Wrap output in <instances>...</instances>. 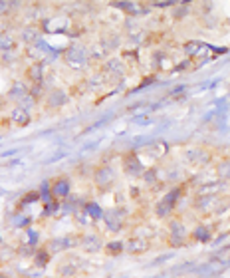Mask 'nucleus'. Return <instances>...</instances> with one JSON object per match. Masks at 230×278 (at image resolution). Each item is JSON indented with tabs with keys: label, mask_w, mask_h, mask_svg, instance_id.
I'll use <instances>...</instances> for the list:
<instances>
[{
	"label": "nucleus",
	"mask_w": 230,
	"mask_h": 278,
	"mask_svg": "<svg viewBox=\"0 0 230 278\" xmlns=\"http://www.w3.org/2000/svg\"><path fill=\"white\" fill-rule=\"evenodd\" d=\"M66 64L70 66V68H74V70H79V68H83L87 62H89V50H85L83 46H79V44H74V46H70L68 50H66Z\"/></svg>",
	"instance_id": "f257e3e1"
},
{
	"label": "nucleus",
	"mask_w": 230,
	"mask_h": 278,
	"mask_svg": "<svg viewBox=\"0 0 230 278\" xmlns=\"http://www.w3.org/2000/svg\"><path fill=\"white\" fill-rule=\"evenodd\" d=\"M93 183L99 191H107L115 183V171L109 165H101L93 171Z\"/></svg>",
	"instance_id": "f03ea898"
},
{
	"label": "nucleus",
	"mask_w": 230,
	"mask_h": 278,
	"mask_svg": "<svg viewBox=\"0 0 230 278\" xmlns=\"http://www.w3.org/2000/svg\"><path fill=\"white\" fill-rule=\"evenodd\" d=\"M179 197H181V189H173L171 193H167V195L163 197V201L157 203V209H155L157 217H169V215L175 211L177 199H179Z\"/></svg>",
	"instance_id": "7ed1b4c3"
},
{
	"label": "nucleus",
	"mask_w": 230,
	"mask_h": 278,
	"mask_svg": "<svg viewBox=\"0 0 230 278\" xmlns=\"http://www.w3.org/2000/svg\"><path fill=\"white\" fill-rule=\"evenodd\" d=\"M169 229H171V232H169V242H171L173 246H183V244L187 242V238H189L187 227H185L181 221H173Z\"/></svg>",
	"instance_id": "20e7f679"
},
{
	"label": "nucleus",
	"mask_w": 230,
	"mask_h": 278,
	"mask_svg": "<svg viewBox=\"0 0 230 278\" xmlns=\"http://www.w3.org/2000/svg\"><path fill=\"white\" fill-rule=\"evenodd\" d=\"M123 169H125V173L131 175V177H139V175L145 173V167H143V163L139 161L137 153H127V155L123 157Z\"/></svg>",
	"instance_id": "39448f33"
},
{
	"label": "nucleus",
	"mask_w": 230,
	"mask_h": 278,
	"mask_svg": "<svg viewBox=\"0 0 230 278\" xmlns=\"http://www.w3.org/2000/svg\"><path fill=\"white\" fill-rule=\"evenodd\" d=\"M70 191H72V181H70L68 177H60V179L54 181L52 191H50V197L62 201V199H66V197L70 195Z\"/></svg>",
	"instance_id": "423d86ee"
},
{
	"label": "nucleus",
	"mask_w": 230,
	"mask_h": 278,
	"mask_svg": "<svg viewBox=\"0 0 230 278\" xmlns=\"http://www.w3.org/2000/svg\"><path fill=\"white\" fill-rule=\"evenodd\" d=\"M185 157H187V161L192 163V165H206V163L210 161V153L204 151V149H200V147H191V149H187Z\"/></svg>",
	"instance_id": "0eeeda50"
},
{
	"label": "nucleus",
	"mask_w": 230,
	"mask_h": 278,
	"mask_svg": "<svg viewBox=\"0 0 230 278\" xmlns=\"http://www.w3.org/2000/svg\"><path fill=\"white\" fill-rule=\"evenodd\" d=\"M226 187L224 181H212V183H202L198 187V197H212V195H218L222 189Z\"/></svg>",
	"instance_id": "6e6552de"
},
{
	"label": "nucleus",
	"mask_w": 230,
	"mask_h": 278,
	"mask_svg": "<svg viewBox=\"0 0 230 278\" xmlns=\"http://www.w3.org/2000/svg\"><path fill=\"white\" fill-rule=\"evenodd\" d=\"M79 244H81V248L87 250V252H97L99 248H103V242H101V238H99L97 234H85Z\"/></svg>",
	"instance_id": "1a4fd4ad"
},
{
	"label": "nucleus",
	"mask_w": 230,
	"mask_h": 278,
	"mask_svg": "<svg viewBox=\"0 0 230 278\" xmlns=\"http://www.w3.org/2000/svg\"><path fill=\"white\" fill-rule=\"evenodd\" d=\"M103 221H105V225H107V229L109 231H119L121 227H123V221H121V215L117 213V211H109V213H103Z\"/></svg>",
	"instance_id": "9d476101"
},
{
	"label": "nucleus",
	"mask_w": 230,
	"mask_h": 278,
	"mask_svg": "<svg viewBox=\"0 0 230 278\" xmlns=\"http://www.w3.org/2000/svg\"><path fill=\"white\" fill-rule=\"evenodd\" d=\"M66 103H68V93L60 88L52 90V93L48 95V105L50 107H64Z\"/></svg>",
	"instance_id": "9b49d317"
},
{
	"label": "nucleus",
	"mask_w": 230,
	"mask_h": 278,
	"mask_svg": "<svg viewBox=\"0 0 230 278\" xmlns=\"http://www.w3.org/2000/svg\"><path fill=\"white\" fill-rule=\"evenodd\" d=\"M40 40V30L36 26H24L20 30V42L24 44H36Z\"/></svg>",
	"instance_id": "f8f14e48"
},
{
	"label": "nucleus",
	"mask_w": 230,
	"mask_h": 278,
	"mask_svg": "<svg viewBox=\"0 0 230 278\" xmlns=\"http://www.w3.org/2000/svg\"><path fill=\"white\" fill-rule=\"evenodd\" d=\"M10 119H12L14 125L24 127V125L30 123V111H26V109H22L20 105H16V107L12 109V113H10Z\"/></svg>",
	"instance_id": "ddd939ff"
},
{
	"label": "nucleus",
	"mask_w": 230,
	"mask_h": 278,
	"mask_svg": "<svg viewBox=\"0 0 230 278\" xmlns=\"http://www.w3.org/2000/svg\"><path fill=\"white\" fill-rule=\"evenodd\" d=\"M131 254H141V252H145L147 248H149V240H145V238H131L129 242H127V246H125Z\"/></svg>",
	"instance_id": "4468645a"
},
{
	"label": "nucleus",
	"mask_w": 230,
	"mask_h": 278,
	"mask_svg": "<svg viewBox=\"0 0 230 278\" xmlns=\"http://www.w3.org/2000/svg\"><path fill=\"white\" fill-rule=\"evenodd\" d=\"M28 93H30V92L26 90V86H24V84H20V82H16V84L12 86V90L8 92V97L20 103V101H22V99H24V97H26Z\"/></svg>",
	"instance_id": "2eb2a0df"
},
{
	"label": "nucleus",
	"mask_w": 230,
	"mask_h": 278,
	"mask_svg": "<svg viewBox=\"0 0 230 278\" xmlns=\"http://www.w3.org/2000/svg\"><path fill=\"white\" fill-rule=\"evenodd\" d=\"M28 78L34 82V86L36 84H42V80H44V66L42 64H32L28 68Z\"/></svg>",
	"instance_id": "dca6fc26"
},
{
	"label": "nucleus",
	"mask_w": 230,
	"mask_h": 278,
	"mask_svg": "<svg viewBox=\"0 0 230 278\" xmlns=\"http://www.w3.org/2000/svg\"><path fill=\"white\" fill-rule=\"evenodd\" d=\"M216 175L220 181H230V159H222L218 165H216Z\"/></svg>",
	"instance_id": "f3484780"
},
{
	"label": "nucleus",
	"mask_w": 230,
	"mask_h": 278,
	"mask_svg": "<svg viewBox=\"0 0 230 278\" xmlns=\"http://www.w3.org/2000/svg\"><path fill=\"white\" fill-rule=\"evenodd\" d=\"M107 52H109V50L103 46V42H99V44H95V46L89 50V58H93V60H103Z\"/></svg>",
	"instance_id": "a211bd4d"
},
{
	"label": "nucleus",
	"mask_w": 230,
	"mask_h": 278,
	"mask_svg": "<svg viewBox=\"0 0 230 278\" xmlns=\"http://www.w3.org/2000/svg\"><path fill=\"white\" fill-rule=\"evenodd\" d=\"M192 236H194L196 240H200V242H206V240H210L212 232H210V229H208V227H196V229H194V232H192Z\"/></svg>",
	"instance_id": "6ab92c4d"
},
{
	"label": "nucleus",
	"mask_w": 230,
	"mask_h": 278,
	"mask_svg": "<svg viewBox=\"0 0 230 278\" xmlns=\"http://www.w3.org/2000/svg\"><path fill=\"white\" fill-rule=\"evenodd\" d=\"M85 215H89L91 219H103V209L95 203H87L85 205Z\"/></svg>",
	"instance_id": "aec40b11"
},
{
	"label": "nucleus",
	"mask_w": 230,
	"mask_h": 278,
	"mask_svg": "<svg viewBox=\"0 0 230 278\" xmlns=\"http://www.w3.org/2000/svg\"><path fill=\"white\" fill-rule=\"evenodd\" d=\"M105 72H107V74H113V72L123 74V64H121V60H115V58H111V60L105 64Z\"/></svg>",
	"instance_id": "412c9836"
},
{
	"label": "nucleus",
	"mask_w": 230,
	"mask_h": 278,
	"mask_svg": "<svg viewBox=\"0 0 230 278\" xmlns=\"http://www.w3.org/2000/svg\"><path fill=\"white\" fill-rule=\"evenodd\" d=\"M12 48H14V40H12L8 34H0V50L10 52Z\"/></svg>",
	"instance_id": "4be33fe9"
},
{
	"label": "nucleus",
	"mask_w": 230,
	"mask_h": 278,
	"mask_svg": "<svg viewBox=\"0 0 230 278\" xmlns=\"http://www.w3.org/2000/svg\"><path fill=\"white\" fill-rule=\"evenodd\" d=\"M48 260H50V250H38V252H36V262H38V266H46Z\"/></svg>",
	"instance_id": "5701e85b"
},
{
	"label": "nucleus",
	"mask_w": 230,
	"mask_h": 278,
	"mask_svg": "<svg viewBox=\"0 0 230 278\" xmlns=\"http://www.w3.org/2000/svg\"><path fill=\"white\" fill-rule=\"evenodd\" d=\"M105 250H107L109 254H119V252L123 250V242H119V240H115V242H109Z\"/></svg>",
	"instance_id": "b1692460"
},
{
	"label": "nucleus",
	"mask_w": 230,
	"mask_h": 278,
	"mask_svg": "<svg viewBox=\"0 0 230 278\" xmlns=\"http://www.w3.org/2000/svg\"><path fill=\"white\" fill-rule=\"evenodd\" d=\"M198 50H200V44H196V42H191V44H187V46H185L187 56H194Z\"/></svg>",
	"instance_id": "393cba45"
},
{
	"label": "nucleus",
	"mask_w": 230,
	"mask_h": 278,
	"mask_svg": "<svg viewBox=\"0 0 230 278\" xmlns=\"http://www.w3.org/2000/svg\"><path fill=\"white\" fill-rule=\"evenodd\" d=\"M32 105H34V95H30V93H28V95L20 101V107H22V109H26V111H30V107H32Z\"/></svg>",
	"instance_id": "a878e982"
},
{
	"label": "nucleus",
	"mask_w": 230,
	"mask_h": 278,
	"mask_svg": "<svg viewBox=\"0 0 230 278\" xmlns=\"http://www.w3.org/2000/svg\"><path fill=\"white\" fill-rule=\"evenodd\" d=\"M36 199H40V195H38V193H30V195H26L24 203H32V201H36Z\"/></svg>",
	"instance_id": "bb28decb"
},
{
	"label": "nucleus",
	"mask_w": 230,
	"mask_h": 278,
	"mask_svg": "<svg viewBox=\"0 0 230 278\" xmlns=\"http://www.w3.org/2000/svg\"><path fill=\"white\" fill-rule=\"evenodd\" d=\"M8 8H10V2H2V0H0V14H4Z\"/></svg>",
	"instance_id": "cd10ccee"
},
{
	"label": "nucleus",
	"mask_w": 230,
	"mask_h": 278,
	"mask_svg": "<svg viewBox=\"0 0 230 278\" xmlns=\"http://www.w3.org/2000/svg\"><path fill=\"white\" fill-rule=\"evenodd\" d=\"M185 12H187V8H185V6H181V10H177V12H175V14H177V16H183V14H185Z\"/></svg>",
	"instance_id": "c85d7f7f"
}]
</instances>
